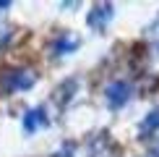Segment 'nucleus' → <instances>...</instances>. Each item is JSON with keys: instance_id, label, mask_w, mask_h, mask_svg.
<instances>
[{"instance_id": "1", "label": "nucleus", "mask_w": 159, "mask_h": 157, "mask_svg": "<svg viewBox=\"0 0 159 157\" xmlns=\"http://www.w3.org/2000/svg\"><path fill=\"white\" fill-rule=\"evenodd\" d=\"M37 81L34 71H5L0 76V89L3 92H18V89H29Z\"/></svg>"}, {"instance_id": "2", "label": "nucleus", "mask_w": 159, "mask_h": 157, "mask_svg": "<svg viewBox=\"0 0 159 157\" xmlns=\"http://www.w3.org/2000/svg\"><path fill=\"white\" fill-rule=\"evenodd\" d=\"M104 97H107V105L112 110H120L125 102L130 100V84L128 81H112L107 89H104Z\"/></svg>"}, {"instance_id": "3", "label": "nucleus", "mask_w": 159, "mask_h": 157, "mask_svg": "<svg viewBox=\"0 0 159 157\" xmlns=\"http://www.w3.org/2000/svg\"><path fill=\"white\" fill-rule=\"evenodd\" d=\"M44 126H47V115H44L42 107H34L29 110V113L24 115V128L29 131V134H34V131H42Z\"/></svg>"}, {"instance_id": "4", "label": "nucleus", "mask_w": 159, "mask_h": 157, "mask_svg": "<svg viewBox=\"0 0 159 157\" xmlns=\"http://www.w3.org/2000/svg\"><path fill=\"white\" fill-rule=\"evenodd\" d=\"M110 18H112V5H110V3L94 5V11L89 13V26H91V29H97V26H99V29H102V26L107 24Z\"/></svg>"}, {"instance_id": "5", "label": "nucleus", "mask_w": 159, "mask_h": 157, "mask_svg": "<svg viewBox=\"0 0 159 157\" xmlns=\"http://www.w3.org/2000/svg\"><path fill=\"white\" fill-rule=\"evenodd\" d=\"M157 128H159V107L151 110V113L143 118V123H141V134H151V131H157Z\"/></svg>"}, {"instance_id": "6", "label": "nucleus", "mask_w": 159, "mask_h": 157, "mask_svg": "<svg viewBox=\"0 0 159 157\" xmlns=\"http://www.w3.org/2000/svg\"><path fill=\"white\" fill-rule=\"evenodd\" d=\"M146 157H159V144H157V147H154V149H151V152H149Z\"/></svg>"}]
</instances>
